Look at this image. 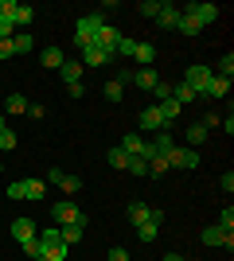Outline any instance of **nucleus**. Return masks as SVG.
<instances>
[{"label":"nucleus","instance_id":"1","mask_svg":"<svg viewBox=\"0 0 234 261\" xmlns=\"http://www.w3.org/2000/svg\"><path fill=\"white\" fill-rule=\"evenodd\" d=\"M51 218H55V226H86V215L78 211L74 199H55L51 203Z\"/></svg>","mask_w":234,"mask_h":261},{"label":"nucleus","instance_id":"2","mask_svg":"<svg viewBox=\"0 0 234 261\" xmlns=\"http://www.w3.org/2000/svg\"><path fill=\"white\" fill-rule=\"evenodd\" d=\"M101 23H106V20H101L98 12H90V16H82V20L74 23V47H78V51L94 47V32H98Z\"/></svg>","mask_w":234,"mask_h":261},{"label":"nucleus","instance_id":"3","mask_svg":"<svg viewBox=\"0 0 234 261\" xmlns=\"http://www.w3.org/2000/svg\"><path fill=\"white\" fill-rule=\"evenodd\" d=\"M215 78V70L211 66H203V63H195V66H188V74H184V86L195 94V98H203L207 94V82Z\"/></svg>","mask_w":234,"mask_h":261},{"label":"nucleus","instance_id":"4","mask_svg":"<svg viewBox=\"0 0 234 261\" xmlns=\"http://www.w3.org/2000/svg\"><path fill=\"white\" fill-rule=\"evenodd\" d=\"M43 184L63 187V191H67V199L82 191V179H78V175H70V172H63V168H47V179H43Z\"/></svg>","mask_w":234,"mask_h":261},{"label":"nucleus","instance_id":"5","mask_svg":"<svg viewBox=\"0 0 234 261\" xmlns=\"http://www.w3.org/2000/svg\"><path fill=\"white\" fill-rule=\"evenodd\" d=\"M168 168H199V148L176 144V148L168 152Z\"/></svg>","mask_w":234,"mask_h":261},{"label":"nucleus","instance_id":"6","mask_svg":"<svg viewBox=\"0 0 234 261\" xmlns=\"http://www.w3.org/2000/svg\"><path fill=\"white\" fill-rule=\"evenodd\" d=\"M137 121H141V129H145V133H172V125L160 117V109H156V106L141 109V117H137Z\"/></svg>","mask_w":234,"mask_h":261},{"label":"nucleus","instance_id":"7","mask_svg":"<svg viewBox=\"0 0 234 261\" xmlns=\"http://www.w3.org/2000/svg\"><path fill=\"white\" fill-rule=\"evenodd\" d=\"M8 234H12V238H16V242L23 246V242L39 238V226H35L32 218H12V222H8Z\"/></svg>","mask_w":234,"mask_h":261},{"label":"nucleus","instance_id":"8","mask_svg":"<svg viewBox=\"0 0 234 261\" xmlns=\"http://www.w3.org/2000/svg\"><path fill=\"white\" fill-rule=\"evenodd\" d=\"M199 242H203V246H226V250H230L234 234H230V230H223V226H207V230H199Z\"/></svg>","mask_w":234,"mask_h":261},{"label":"nucleus","instance_id":"9","mask_svg":"<svg viewBox=\"0 0 234 261\" xmlns=\"http://www.w3.org/2000/svg\"><path fill=\"white\" fill-rule=\"evenodd\" d=\"M179 12L195 16V23H199V28H207V23L219 20V4H188V8H179Z\"/></svg>","mask_w":234,"mask_h":261},{"label":"nucleus","instance_id":"10","mask_svg":"<svg viewBox=\"0 0 234 261\" xmlns=\"http://www.w3.org/2000/svg\"><path fill=\"white\" fill-rule=\"evenodd\" d=\"M113 59H117V55H113V51H101V47H86L78 63H82V66H110Z\"/></svg>","mask_w":234,"mask_h":261},{"label":"nucleus","instance_id":"11","mask_svg":"<svg viewBox=\"0 0 234 261\" xmlns=\"http://www.w3.org/2000/svg\"><path fill=\"white\" fill-rule=\"evenodd\" d=\"M226 94H230V78H219V74H215L211 82H207V94H203V98H211V101H223Z\"/></svg>","mask_w":234,"mask_h":261},{"label":"nucleus","instance_id":"12","mask_svg":"<svg viewBox=\"0 0 234 261\" xmlns=\"http://www.w3.org/2000/svg\"><path fill=\"white\" fill-rule=\"evenodd\" d=\"M63 59H67V51H63V47H43V51H39V63H43L47 70H59V66H63Z\"/></svg>","mask_w":234,"mask_h":261},{"label":"nucleus","instance_id":"13","mask_svg":"<svg viewBox=\"0 0 234 261\" xmlns=\"http://www.w3.org/2000/svg\"><path fill=\"white\" fill-rule=\"evenodd\" d=\"M82 70H86V66L78 63V59H63V66H59V74H63V82H82Z\"/></svg>","mask_w":234,"mask_h":261},{"label":"nucleus","instance_id":"14","mask_svg":"<svg viewBox=\"0 0 234 261\" xmlns=\"http://www.w3.org/2000/svg\"><path fill=\"white\" fill-rule=\"evenodd\" d=\"M156 82H160V74H156L152 66H137V70H133V86H141V90H152Z\"/></svg>","mask_w":234,"mask_h":261},{"label":"nucleus","instance_id":"15","mask_svg":"<svg viewBox=\"0 0 234 261\" xmlns=\"http://www.w3.org/2000/svg\"><path fill=\"white\" fill-rule=\"evenodd\" d=\"M156 23H160V28H176V23H179V8L164 0V4H160V12H156Z\"/></svg>","mask_w":234,"mask_h":261},{"label":"nucleus","instance_id":"16","mask_svg":"<svg viewBox=\"0 0 234 261\" xmlns=\"http://www.w3.org/2000/svg\"><path fill=\"white\" fill-rule=\"evenodd\" d=\"M203 141H207V129H203L199 121H191L188 129H184V144H188V148H199Z\"/></svg>","mask_w":234,"mask_h":261},{"label":"nucleus","instance_id":"17","mask_svg":"<svg viewBox=\"0 0 234 261\" xmlns=\"http://www.w3.org/2000/svg\"><path fill=\"white\" fill-rule=\"evenodd\" d=\"M117 148H121L125 156H145V137H133V133H129V137H121Z\"/></svg>","mask_w":234,"mask_h":261},{"label":"nucleus","instance_id":"18","mask_svg":"<svg viewBox=\"0 0 234 261\" xmlns=\"http://www.w3.org/2000/svg\"><path fill=\"white\" fill-rule=\"evenodd\" d=\"M176 32H179V35H191V39H195V35H199L203 28L195 23V16H188V12H179V23H176Z\"/></svg>","mask_w":234,"mask_h":261},{"label":"nucleus","instance_id":"19","mask_svg":"<svg viewBox=\"0 0 234 261\" xmlns=\"http://www.w3.org/2000/svg\"><path fill=\"white\" fill-rule=\"evenodd\" d=\"M133 59H137V66H152L156 47H152V43H137V47H133Z\"/></svg>","mask_w":234,"mask_h":261},{"label":"nucleus","instance_id":"20","mask_svg":"<svg viewBox=\"0 0 234 261\" xmlns=\"http://www.w3.org/2000/svg\"><path fill=\"white\" fill-rule=\"evenodd\" d=\"M125 215H129L133 230H137V226H145V222H148V207H145V203H129V211H125Z\"/></svg>","mask_w":234,"mask_h":261},{"label":"nucleus","instance_id":"21","mask_svg":"<svg viewBox=\"0 0 234 261\" xmlns=\"http://www.w3.org/2000/svg\"><path fill=\"white\" fill-rule=\"evenodd\" d=\"M12 47H16V55H28V51L35 47L32 32H16V35H12Z\"/></svg>","mask_w":234,"mask_h":261},{"label":"nucleus","instance_id":"22","mask_svg":"<svg viewBox=\"0 0 234 261\" xmlns=\"http://www.w3.org/2000/svg\"><path fill=\"white\" fill-rule=\"evenodd\" d=\"M35 20V8L32 4H16V28H28Z\"/></svg>","mask_w":234,"mask_h":261},{"label":"nucleus","instance_id":"23","mask_svg":"<svg viewBox=\"0 0 234 261\" xmlns=\"http://www.w3.org/2000/svg\"><path fill=\"white\" fill-rule=\"evenodd\" d=\"M101 94H106V101H121V98H125V86H121V82H113V78H110V82L101 86Z\"/></svg>","mask_w":234,"mask_h":261},{"label":"nucleus","instance_id":"24","mask_svg":"<svg viewBox=\"0 0 234 261\" xmlns=\"http://www.w3.org/2000/svg\"><path fill=\"white\" fill-rule=\"evenodd\" d=\"M4 106H8V113H28V106H32V101L23 98V94H8V101H4Z\"/></svg>","mask_w":234,"mask_h":261},{"label":"nucleus","instance_id":"25","mask_svg":"<svg viewBox=\"0 0 234 261\" xmlns=\"http://www.w3.org/2000/svg\"><path fill=\"white\" fill-rule=\"evenodd\" d=\"M156 109H160V117H164L168 125H172V121L179 117V106H176V101H172V98H164V101H160V106H156Z\"/></svg>","mask_w":234,"mask_h":261},{"label":"nucleus","instance_id":"26","mask_svg":"<svg viewBox=\"0 0 234 261\" xmlns=\"http://www.w3.org/2000/svg\"><path fill=\"white\" fill-rule=\"evenodd\" d=\"M82 230H86V226H59V234H63L67 246H78V242H82Z\"/></svg>","mask_w":234,"mask_h":261},{"label":"nucleus","instance_id":"27","mask_svg":"<svg viewBox=\"0 0 234 261\" xmlns=\"http://www.w3.org/2000/svg\"><path fill=\"white\" fill-rule=\"evenodd\" d=\"M125 172H133V175H148V160H145V156H129Z\"/></svg>","mask_w":234,"mask_h":261},{"label":"nucleus","instance_id":"28","mask_svg":"<svg viewBox=\"0 0 234 261\" xmlns=\"http://www.w3.org/2000/svg\"><path fill=\"white\" fill-rule=\"evenodd\" d=\"M164 172H172L168 156H148V175H164Z\"/></svg>","mask_w":234,"mask_h":261},{"label":"nucleus","instance_id":"29","mask_svg":"<svg viewBox=\"0 0 234 261\" xmlns=\"http://www.w3.org/2000/svg\"><path fill=\"white\" fill-rule=\"evenodd\" d=\"M4 199H28V179H16V184H8Z\"/></svg>","mask_w":234,"mask_h":261},{"label":"nucleus","instance_id":"30","mask_svg":"<svg viewBox=\"0 0 234 261\" xmlns=\"http://www.w3.org/2000/svg\"><path fill=\"white\" fill-rule=\"evenodd\" d=\"M106 160H110V168H121V172H125V164H129V156H125L121 148H110V152H106Z\"/></svg>","mask_w":234,"mask_h":261},{"label":"nucleus","instance_id":"31","mask_svg":"<svg viewBox=\"0 0 234 261\" xmlns=\"http://www.w3.org/2000/svg\"><path fill=\"white\" fill-rule=\"evenodd\" d=\"M156 234H160V226H156V222H145V226H137V238H141V242H156Z\"/></svg>","mask_w":234,"mask_h":261},{"label":"nucleus","instance_id":"32","mask_svg":"<svg viewBox=\"0 0 234 261\" xmlns=\"http://www.w3.org/2000/svg\"><path fill=\"white\" fill-rule=\"evenodd\" d=\"M215 226H223V230H234V207H230V203H226V207L219 211V222H215Z\"/></svg>","mask_w":234,"mask_h":261},{"label":"nucleus","instance_id":"33","mask_svg":"<svg viewBox=\"0 0 234 261\" xmlns=\"http://www.w3.org/2000/svg\"><path fill=\"white\" fill-rule=\"evenodd\" d=\"M43 195H47L43 179H28V199H43Z\"/></svg>","mask_w":234,"mask_h":261},{"label":"nucleus","instance_id":"34","mask_svg":"<svg viewBox=\"0 0 234 261\" xmlns=\"http://www.w3.org/2000/svg\"><path fill=\"white\" fill-rule=\"evenodd\" d=\"M16 148V133L12 129H0V152H12Z\"/></svg>","mask_w":234,"mask_h":261},{"label":"nucleus","instance_id":"35","mask_svg":"<svg viewBox=\"0 0 234 261\" xmlns=\"http://www.w3.org/2000/svg\"><path fill=\"white\" fill-rule=\"evenodd\" d=\"M152 94H156L160 101H164V98H172V82H168V78H160V82L152 86Z\"/></svg>","mask_w":234,"mask_h":261},{"label":"nucleus","instance_id":"36","mask_svg":"<svg viewBox=\"0 0 234 261\" xmlns=\"http://www.w3.org/2000/svg\"><path fill=\"white\" fill-rule=\"evenodd\" d=\"M160 4H164V0H145V4H141L137 12H141V16H152V20H156V12H160Z\"/></svg>","mask_w":234,"mask_h":261},{"label":"nucleus","instance_id":"37","mask_svg":"<svg viewBox=\"0 0 234 261\" xmlns=\"http://www.w3.org/2000/svg\"><path fill=\"white\" fill-rule=\"evenodd\" d=\"M0 20H16V0H0Z\"/></svg>","mask_w":234,"mask_h":261},{"label":"nucleus","instance_id":"38","mask_svg":"<svg viewBox=\"0 0 234 261\" xmlns=\"http://www.w3.org/2000/svg\"><path fill=\"white\" fill-rule=\"evenodd\" d=\"M20 250H23V257H39V238H32V242H23V246H20Z\"/></svg>","mask_w":234,"mask_h":261},{"label":"nucleus","instance_id":"39","mask_svg":"<svg viewBox=\"0 0 234 261\" xmlns=\"http://www.w3.org/2000/svg\"><path fill=\"white\" fill-rule=\"evenodd\" d=\"M133 47H137V39H129V35H125L121 47H117V55H129V59H133Z\"/></svg>","mask_w":234,"mask_h":261},{"label":"nucleus","instance_id":"40","mask_svg":"<svg viewBox=\"0 0 234 261\" xmlns=\"http://www.w3.org/2000/svg\"><path fill=\"white\" fill-rule=\"evenodd\" d=\"M148 222H156V226H164V211H160V207H148Z\"/></svg>","mask_w":234,"mask_h":261},{"label":"nucleus","instance_id":"41","mask_svg":"<svg viewBox=\"0 0 234 261\" xmlns=\"http://www.w3.org/2000/svg\"><path fill=\"white\" fill-rule=\"evenodd\" d=\"M16 55V47H12V39H0V59H12Z\"/></svg>","mask_w":234,"mask_h":261},{"label":"nucleus","instance_id":"42","mask_svg":"<svg viewBox=\"0 0 234 261\" xmlns=\"http://www.w3.org/2000/svg\"><path fill=\"white\" fill-rule=\"evenodd\" d=\"M106 261H129V253H125L121 246H113V250H110V257H106Z\"/></svg>","mask_w":234,"mask_h":261},{"label":"nucleus","instance_id":"43","mask_svg":"<svg viewBox=\"0 0 234 261\" xmlns=\"http://www.w3.org/2000/svg\"><path fill=\"white\" fill-rule=\"evenodd\" d=\"M113 82H121V86H129V82H133V70H117V74H113Z\"/></svg>","mask_w":234,"mask_h":261},{"label":"nucleus","instance_id":"44","mask_svg":"<svg viewBox=\"0 0 234 261\" xmlns=\"http://www.w3.org/2000/svg\"><path fill=\"white\" fill-rule=\"evenodd\" d=\"M67 90H70V98H82V94H86V86H82V82H70Z\"/></svg>","mask_w":234,"mask_h":261},{"label":"nucleus","instance_id":"45","mask_svg":"<svg viewBox=\"0 0 234 261\" xmlns=\"http://www.w3.org/2000/svg\"><path fill=\"white\" fill-rule=\"evenodd\" d=\"M43 113H47L43 106H28V117H32V121H39V117H43Z\"/></svg>","mask_w":234,"mask_h":261},{"label":"nucleus","instance_id":"46","mask_svg":"<svg viewBox=\"0 0 234 261\" xmlns=\"http://www.w3.org/2000/svg\"><path fill=\"white\" fill-rule=\"evenodd\" d=\"M223 191H226V195L234 191V172H226V175H223Z\"/></svg>","mask_w":234,"mask_h":261},{"label":"nucleus","instance_id":"47","mask_svg":"<svg viewBox=\"0 0 234 261\" xmlns=\"http://www.w3.org/2000/svg\"><path fill=\"white\" fill-rule=\"evenodd\" d=\"M164 261H188L184 253H164Z\"/></svg>","mask_w":234,"mask_h":261},{"label":"nucleus","instance_id":"48","mask_svg":"<svg viewBox=\"0 0 234 261\" xmlns=\"http://www.w3.org/2000/svg\"><path fill=\"white\" fill-rule=\"evenodd\" d=\"M0 129H8V117H4V109H0Z\"/></svg>","mask_w":234,"mask_h":261},{"label":"nucleus","instance_id":"49","mask_svg":"<svg viewBox=\"0 0 234 261\" xmlns=\"http://www.w3.org/2000/svg\"><path fill=\"white\" fill-rule=\"evenodd\" d=\"M35 261H47V257H35Z\"/></svg>","mask_w":234,"mask_h":261},{"label":"nucleus","instance_id":"50","mask_svg":"<svg viewBox=\"0 0 234 261\" xmlns=\"http://www.w3.org/2000/svg\"><path fill=\"white\" fill-rule=\"evenodd\" d=\"M0 199H4V195H0Z\"/></svg>","mask_w":234,"mask_h":261}]
</instances>
